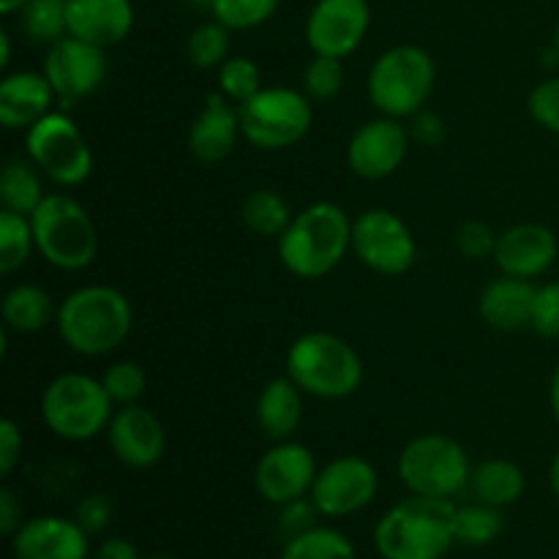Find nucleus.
<instances>
[{
  "label": "nucleus",
  "instance_id": "8",
  "mask_svg": "<svg viewBox=\"0 0 559 559\" xmlns=\"http://www.w3.org/2000/svg\"><path fill=\"white\" fill-rule=\"evenodd\" d=\"M399 480L409 495L453 500L469 486L473 462L459 440L448 435H418L399 453Z\"/></svg>",
  "mask_w": 559,
  "mask_h": 559
},
{
  "label": "nucleus",
  "instance_id": "18",
  "mask_svg": "<svg viewBox=\"0 0 559 559\" xmlns=\"http://www.w3.org/2000/svg\"><path fill=\"white\" fill-rule=\"evenodd\" d=\"M559 257V240L555 229L538 222H522L502 229L495 249V265L502 276L540 278L555 267Z\"/></svg>",
  "mask_w": 559,
  "mask_h": 559
},
{
  "label": "nucleus",
  "instance_id": "33",
  "mask_svg": "<svg viewBox=\"0 0 559 559\" xmlns=\"http://www.w3.org/2000/svg\"><path fill=\"white\" fill-rule=\"evenodd\" d=\"M229 33L233 31L216 20L197 25L189 33V41H186V58H189V63L200 71L218 69L229 58Z\"/></svg>",
  "mask_w": 559,
  "mask_h": 559
},
{
  "label": "nucleus",
  "instance_id": "52",
  "mask_svg": "<svg viewBox=\"0 0 559 559\" xmlns=\"http://www.w3.org/2000/svg\"><path fill=\"white\" fill-rule=\"evenodd\" d=\"M555 52L559 55V22H557V27H555Z\"/></svg>",
  "mask_w": 559,
  "mask_h": 559
},
{
  "label": "nucleus",
  "instance_id": "24",
  "mask_svg": "<svg viewBox=\"0 0 559 559\" xmlns=\"http://www.w3.org/2000/svg\"><path fill=\"white\" fill-rule=\"evenodd\" d=\"M306 393L287 374L265 382L254 404V418L262 435L273 442L293 440L304 424Z\"/></svg>",
  "mask_w": 559,
  "mask_h": 559
},
{
  "label": "nucleus",
  "instance_id": "16",
  "mask_svg": "<svg viewBox=\"0 0 559 559\" xmlns=\"http://www.w3.org/2000/svg\"><path fill=\"white\" fill-rule=\"evenodd\" d=\"M409 129L396 118L380 115L353 131L347 142V167L360 180H385L404 164L409 151Z\"/></svg>",
  "mask_w": 559,
  "mask_h": 559
},
{
  "label": "nucleus",
  "instance_id": "13",
  "mask_svg": "<svg viewBox=\"0 0 559 559\" xmlns=\"http://www.w3.org/2000/svg\"><path fill=\"white\" fill-rule=\"evenodd\" d=\"M44 74L58 96V107L69 109L104 85L109 74L107 49L93 47L74 36H63L52 47H47Z\"/></svg>",
  "mask_w": 559,
  "mask_h": 559
},
{
  "label": "nucleus",
  "instance_id": "50",
  "mask_svg": "<svg viewBox=\"0 0 559 559\" xmlns=\"http://www.w3.org/2000/svg\"><path fill=\"white\" fill-rule=\"evenodd\" d=\"M25 5H27V0H0V14L14 16V14H20Z\"/></svg>",
  "mask_w": 559,
  "mask_h": 559
},
{
  "label": "nucleus",
  "instance_id": "2",
  "mask_svg": "<svg viewBox=\"0 0 559 559\" xmlns=\"http://www.w3.org/2000/svg\"><path fill=\"white\" fill-rule=\"evenodd\" d=\"M353 251V218L338 202L320 200L295 213L278 238V260L295 278L317 282Z\"/></svg>",
  "mask_w": 559,
  "mask_h": 559
},
{
  "label": "nucleus",
  "instance_id": "29",
  "mask_svg": "<svg viewBox=\"0 0 559 559\" xmlns=\"http://www.w3.org/2000/svg\"><path fill=\"white\" fill-rule=\"evenodd\" d=\"M278 559H358V551L344 533L317 524L289 538Z\"/></svg>",
  "mask_w": 559,
  "mask_h": 559
},
{
  "label": "nucleus",
  "instance_id": "23",
  "mask_svg": "<svg viewBox=\"0 0 559 559\" xmlns=\"http://www.w3.org/2000/svg\"><path fill=\"white\" fill-rule=\"evenodd\" d=\"M535 284L527 278L502 276L484 287L478 298V314L489 328L500 333H519L533 320Z\"/></svg>",
  "mask_w": 559,
  "mask_h": 559
},
{
  "label": "nucleus",
  "instance_id": "17",
  "mask_svg": "<svg viewBox=\"0 0 559 559\" xmlns=\"http://www.w3.org/2000/svg\"><path fill=\"white\" fill-rule=\"evenodd\" d=\"M107 445L112 456L129 469H151L167 451V435L156 415L142 404L115 407L107 426Z\"/></svg>",
  "mask_w": 559,
  "mask_h": 559
},
{
  "label": "nucleus",
  "instance_id": "49",
  "mask_svg": "<svg viewBox=\"0 0 559 559\" xmlns=\"http://www.w3.org/2000/svg\"><path fill=\"white\" fill-rule=\"evenodd\" d=\"M549 489H551V495H555L559 500V448H557L555 459H551V464H549Z\"/></svg>",
  "mask_w": 559,
  "mask_h": 559
},
{
  "label": "nucleus",
  "instance_id": "40",
  "mask_svg": "<svg viewBox=\"0 0 559 559\" xmlns=\"http://www.w3.org/2000/svg\"><path fill=\"white\" fill-rule=\"evenodd\" d=\"M530 328L540 338H559V282H546L535 287Z\"/></svg>",
  "mask_w": 559,
  "mask_h": 559
},
{
  "label": "nucleus",
  "instance_id": "6",
  "mask_svg": "<svg viewBox=\"0 0 559 559\" xmlns=\"http://www.w3.org/2000/svg\"><path fill=\"white\" fill-rule=\"evenodd\" d=\"M27 218L44 262L66 273H80L93 265L98 254V229L80 200L52 191Z\"/></svg>",
  "mask_w": 559,
  "mask_h": 559
},
{
  "label": "nucleus",
  "instance_id": "26",
  "mask_svg": "<svg viewBox=\"0 0 559 559\" xmlns=\"http://www.w3.org/2000/svg\"><path fill=\"white\" fill-rule=\"evenodd\" d=\"M469 489L478 497V502L495 508H511L527 491V475L511 459H486V462L473 467Z\"/></svg>",
  "mask_w": 559,
  "mask_h": 559
},
{
  "label": "nucleus",
  "instance_id": "44",
  "mask_svg": "<svg viewBox=\"0 0 559 559\" xmlns=\"http://www.w3.org/2000/svg\"><path fill=\"white\" fill-rule=\"evenodd\" d=\"M413 126H409V136H413L418 145L424 147H437L445 140V120L440 118L431 109H420L418 115H413Z\"/></svg>",
  "mask_w": 559,
  "mask_h": 559
},
{
  "label": "nucleus",
  "instance_id": "9",
  "mask_svg": "<svg viewBox=\"0 0 559 559\" xmlns=\"http://www.w3.org/2000/svg\"><path fill=\"white\" fill-rule=\"evenodd\" d=\"M240 131L257 151L276 153L295 147L314 123L311 98L304 91L282 85H265L249 102L238 104Z\"/></svg>",
  "mask_w": 559,
  "mask_h": 559
},
{
  "label": "nucleus",
  "instance_id": "12",
  "mask_svg": "<svg viewBox=\"0 0 559 559\" xmlns=\"http://www.w3.org/2000/svg\"><path fill=\"white\" fill-rule=\"evenodd\" d=\"M377 491H380V473L374 464L358 453H344L320 467L309 497L320 516L347 519L369 508Z\"/></svg>",
  "mask_w": 559,
  "mask_h": 559
},
{
  "label": "nucleus",
  "instance_id": "34",
  "mask_svg": "<svg viewBox=\"0 0 559 559\" xmlns=\"http://www.w3.org/2000/svg\"><path fill=\"white\" fill-rule=\"evenodd\" d=\"M218 93L227 96L233 104L249 102L251 96L262 91V69L249 55H229L218 66Z\"/></svg>",
  "mask_w": 559,
  "mask_h": 559
},
{
  "label": "nucleus",
  "instance_id": "53",
  "mask_svg": "<svg viewBox=\"0 0 559 559\" xmlns=\"http://www.w3.org/2000/svg\"><path fill=\"white\" fill-rule=\"evenodd\" d=\"M147 559H173V557H167V555H153V557H147Z\"/></svg>",
  "mask_w": 559,
  "mask_h": 559
},
{
  "label": "nucleus",
  "instance_id": "45",
  "mask_svg": "<svg viewBox=\"0 0 559 559\" xmlns=\"http://www.w3.org/2000/svg\"><path fill=\"white\" fill-rule=\"evenodd\" d=\"M22 522H25V519H22V502L16 500V495L9 486H3V489H0V533H3L5 538H11V535L22 527Z\"/></svg>",
  "mask_w": 559,
  "mask_h": 559
},
{
  "label": "nucleus",
  "instance_id": "31",
  "mask_svg": "<svg viewBox=\"0 0 559 559\" xmlns=\"http://www.w3.org/2000/svg\"><path fill=\"white\" fill-rule=\"evenodd\" d=\"M36 251L31 218L0 211V273H16Z\"/></svg>",
  "mask_w": 559,
  "mask_h": 559
},
{
  "label": "nucleus",
  "instance_id": "51",
  "mask_svg": "<svg viewBox=\"0 0 559 559\" xmlns=\"http://www.w3.org/2000/svg\"><path fill=\"white\" fill-rule=\"evenodd\" d=\"M191 5H194V9H202V11H207V14H211V5H213V0H189Z\"/></svg>",
  "mask_w": 559,
  "mask_h": 559
},
{
  "label": "nucleus",
  "instance_id": "48",
  "mask_svg": "<svg viewBox=\"0 0 559 559\" xmlns=\"http://www.w3.org/2000/svg\"><path fill=\"white\" fill-rule=\"evenodd\" d=\"M11 63V36L9 31H0V69H9Z\"/></svg>",
  "mask_w": 559,
  "mask_h": 559
},
{
  "label": "nucleus",
  "instance_id": "10",
  "mask_svg": "<svg viewBox=\"0 0 559 559\" xmlns=\"http://www.w3.org/2000/svg\"><path fill=\"white\" fill-rule=\"evenodd\" d=\"M27 162L60 189L82 186L93 173V147L80 126L60 109H52L25 131Z\"/></svg>",
  "mask_w": 559,
  "mask_h": 559
},
{
  "label": "nucleus",
  "instance_id": "25",
  "mask_svg": "<svg viewBox=\"0 0 559 559\" xmlns=\"http://www.w3.org/2000/svg\"><path fill=\"white\" fill-rule=\"evenodd\" d=\"M55 314L58 306L47 289L31 282L14 284L0 304L5 333H38L47 325H55Z\"/></svg>",
  "mask_w": 559,
  "mask_h": 559
},
{
  "label": "nucleus",
  "instance_id": "37",
  "mask_svg": "<svg viewBox=\"0 0 559 559\" xmlns=\"http://www.w3.org/2000/svg\"><path fill=\"white\" fill-rule=\"evenodd\" d=\"M104 385V391L109 393L115 407H126V404H140V399L145 396L147 388V374L140 364L134 360H115L104 369V374L98 377Z\"/></svg>",
  "mask_w": 559,
  "mask_h": 559
},
{
  "label": "nucleus",
  "instance_id": "21",
  "mask_svg": "<svg viewBox=\"0 0 559 559\" xmlns=\"http://www.w3.org/2000/svg\"><path fill=\"white\" fill-rule=\"evenodd\" d=\"M66 25H69V36L109 49L134 31V3L131 0H66Z\"/></svg>",
  "mask_w": 559,
  "mask_h": 559
},
{
  "label": "nucleus",
  "instance_id": "19",
  "mask_svg": "<svg viewBox=\"0 0 559 559\" xmlns=\"http://www.w3.org/2000/svg\"><path fill=\"white\" fill-rule=\"evenodd\" d=\"M14 559H91V535L76 519L33 516L11 535Z\"/></svg>",
  "mask_w": 559,
  "mask_h": 559
},
{
  "label": "nucleus",
  "instance_id": "22",
  "mask_svg": "<svg viewBox=\"0 0 559 559\" xmlns=\"http://www.w3.org/2000/svg\"><path fill=\"white\" fill-rule=\"evenodd\" d=\"M55 107H58V96L44 71H14L0 80V126L3 129L27 131Z\"/></svg>",
  "mask_w": 559,
  "mask_h": 559
},
{
  "label": "nucleus",
  "instance_id": "15",
  "mask_svg": "<svg viewBox=\"0 0 559 559\" xmlns=\"http://www.w3.org/2000/svg\"><path fill=\"white\" fill-rule=\"evenodd\" d=\"M317 473L314 453L295 440L273 442L254 464V489L271 506L304 500L311 495Z\"/></svg>",
  "mask_w": 559,
  "mask_h": 559
},
{
  "label": "nucleus",
  "instance_id": "38",
  "mask_svg": "<svg viewBox=\"0 0 559 559\" xmlns=\"http://www.w3.org/2000/svg\"><path fill=\"white\" fill-rule=\"evenodd\" d=\"M527 109L530 118H533L540 129L559 136V74L546 76L544 82H538V85L530 91Z\"/></svg>",
  "mask_w": 559,
  "mask_h": 559
},
{
  "label": "nucleus",
  "instance_id": "3",
  "mask_svg": "<svg viewBox=\"0 0 559 559\" xmlns=\"http://www.w3.org/2000/svg\"><path fill=\"white\" fill-rule=\"evenodd\" d=\"M453 500L409 495L380 516L374 549L382 559H445L456 540Z\"/></svg>",
  "mask_w": 559,
  "mask_h": 559
},
{
  "label": "nucleus",
  "instance_id": "46",
  "mask_svg": "<svg viewBox=\"0 0 559 559\" xmlns=\"http://www.w3.org/2000/svg\"><path fill=\"white\" fill-rule=\"evenodd\" d=\"M91 559H142L136 546L126 538H107L102 540L96 551H93Z\"/></svg>",
  "mask_w": 559,
  "mask_h": 559
},
{
  "label": "nucleus",
  "instance_id": "20",
  "mask_svg": "<svg viewBox=\"0 0 559 559\" xmlns=\"http://www.w3.org/2000/svg\"><path fill=\"white\" fill-rule=\"evenodd\" d=\"M240 136H243V131H240L238 104L213 91L202 104L200 115L191 120L186 147L197 162L218 164L238 147Z\"/></svg>",
  "mask_w": 559,
  "mask_h": 559
},
{
  "label": "nucleus",
  "instance_id": "32",
  "mask_svg": "<svg viewBox=\"0 0 559 559\" xmlns=\"http://www.w3.org/2000/svg\"><path fill=\"white\" fill-rule=\"evenodd\" d=\"M22 31L36 44L52 47L63 36H69L66 25V0H27L25 9L20 11Z\"/></svg>",
  "mask_w": 559,
  "mask_h": 559
},
{
  "label": "nucleus",
  "instance_id": "41",
  "mask_svg": "<svg viewBox=\"0 0 559 559\" xmlns=\"http://www.w3.org/2000/svg\"><path fill=\"white\" fill-rule=\"evenodd\" d=\"M115 516V506L109 500V495H102V491H93V495L82 497L76 502V513L74 519L80 522V527L85 530L87 535H98L112 524Z\"/></svg>",
  "mask_w": 559,
  "mask_h": 559
},
{
  "label": "nucleus",
  "instance_id": "42",
  "mask_svg": "<svg viewBox=\"0 0 559 559\" xmlns=\"http://www.w3.org/2000/svg\"><path fill=\"white\" fill-rule=\"evenodd\" d=\"M317 516H320V511L314 508V502H306L304 500H295V502H287V506H282V513H278V530H282L284 535L289 538H295V535L306 533V530L317 527Z\"/></svg>",
  "mask_w": 559,
  "mask_h": 559
},
{
  "label": "nucleus",
  "instance_id": "47",
  "mask_svg": "<svg viewBox=\"0 0 559 559\" xmlns=\"http://www.w3.org/2000/svg\"><path fill=\"white\" fill-rule=\"evenodd\" d=\"M549 407L551 415H555L557 426H559V364L551 371V380H549Z\"/></svg>",
  "mask_w": 559,
  "mask_h": 559
},
{
  "label": "nucleus",
  "instance_id": "14",
  "mask_svg": "<svg viewBox=\"0 0 559 559\" xmlns=\"http://www.w3.org/2000/svg\"><path fill=\"white\" fill-rule=\"evenodd\" d=\"M369 27V0H317L306 16L304 36L314 55L344 60L358 52Z\"/></svg>",
  "mask_w": 559,
  "mask_h": 559
},
{
  "label": "nucleus",
  "instance_id": "30",
  "mask_svg": "<svg viewBox=\"0 0 559 559\" xmlns=\"http://www.w3.org/2000/svg\"><path fill=\"white\" fill-rule=\"evenodd\" d=\"M502 530H506L502 508L473 502V506H464L456 511V540L462 546L480 549V546L495 544L502 535Z\"/></svg>",
  "mask_w": 559,
  "mask_h": 559
},
{
  "label": "nucleus",
  "instance_id": "28",
  "mask_svg": "<svg viewBox=\"0 0 559 559\" xmlns=\"http://www.w3.org/2000/svg\"><path fill=\"white\" fill-rule=\"evenodd\" d=\"M295 213L289 211L287 200L273 189H254L240 205V218L246 227L260 238H282Z\"/></svg>",
  "mask_w": 559,
  "mask_h": 559
},
{
  "label": "nucleus",
  "instance_id": "36",
  "mask_svg": "<svg viewBox=\"0 0 559 559\" xmlns=\"http://www.w3.org/2000/svg\"><path fill=\"white\" fill-rule=\"evenodd\" d=\"M344 60L328 58V55H314L309 63L304 66L300 74V91L311 98V102H333L338 93L344 91Z\"/></svg>",
  "mask_w": 559,
  "mask_h": 559
},
{
  "label": "nucleus",
  "instance_id": "39",
  "mask_svg": "<svg viewBox=\"0 0 559 559\" xmlns=\"http://www.w3.org/2000/svg\"><path fill=\"white\" fill-rule=\"evenodd\" d=\"M497 240H500V233H497L491 224L473 218V222H464L462 227L456 229L453 243H456V249L462 251L467 260H486V257H495Z\"/></svg>",
  "mask_w": 559,
  "mask_h": 559
},
{
  "label": "nucleus",
  "instance_id": "5",
  "mask_svg": "<svg viewBox=\"0 0 559 559\" xmlns=\"http://www.w3.org/2000/svg\"><path fill=\"white\" fill-rule=\"evenodd\" d=\"M437 87V63L418 44H396L377 55L366 76L371 107L388 118H413L426 109Z\"/></svg>",
  "mask_w": 559,
  "mask_h": 559
},
{
  "label": "nucleus",
  "instance_id": "35",
  "mask_svg": "<svg viewBox=\"0 0 559 559\" xmlns=\"http://www.w3.org/2000/svg\"><path fill=\"white\" fill-rule=\"evenodd\" d=\"M282 0H213L211 16L229 31H254L276 16Z\"/></svg>",
  "mask_w": 559,
  "mask_h": 559
},
{
  "label": "nucleus",
  "instance_id": "43",
  "mask_svg": "<svg viewBox=\"0 0 559 559\" xmlns=\"http://www.w3.org/2000/svg\"><path fill=\"white\" fill-rule=\"evenodd\" d=\"M22 448H25V437H22V429L16 426V420H0V475L3 478H9L16 464H20Z\"/></svg>",
  "mask_w": 559,
  "mask_h": 559
},
{
  "label": "nucleus",
  "instance_id": "4",
  "mask_svg": "<svg viewBox=\"0 0 559 559\" xmlns=\"http://www.w3.org/2000/svg\"><path fill=\"white\" fill-rule=\"evenodd\" d=\"M284 374L306 396L342 402L364 385V360L347 338L331 331H306L289 344Z\"/></svg>",
  "mask_w": 559,
  "mask_h": 559
},
{
  "label": "nucleus",
  "instance_id": "27",
  "mask_svg": "<svg viewBox=\"0 0 559 559\" xmlns=\"http://www.w3.org/2000/svg\"><path fill=\"white\" fill-rule=\"evenodd\" d=\"M47 197L44 191V175L33 162H11L0 173V205L3 211L31 216L41 200Z\"/></svg>",
  "mask_w": 559,
  "mask_h": 559
},
{
  "label": "nucleus",
  "instance_id": "11",
  "mask_svg": "<svg viewBox=\"0 0 559 559\" xmlns=\"http://www.w3.org/2000/svg\"><path fill=\"white\" fill-rule=\"evenodd\" d=\"M353 254L371 273L404 276L415 265L418 243L399 213L388 207H369L353 218Z\"/></svg>",
  "mask_w": 559,
  "mask_h": 559
},
{
  "label": "nucleus",
  "instance_id": "7",
  "mask_svg": "<svg viewBox=\"0 0 559 559\" xmlns=\"http://www.w3.org/2000/svg\"><path fill=\"white\" fill-rule=\"evenodd\" d=\"M41 420L58 440L87 442L107 435L115 404L104 391L102 380L82 371H66L47 382L41 391Z\"/></svg>",
  "mask_w": 559,
  "mask_h": 559
},
{
  "label": "nucleus",
  "instance_id": "1",
  "mask_svg": "<svg viewBox=\"0 0 559 559\" xmlns=\"http://www.w3.org/2000/svg\"><path fill=\"white\" fill-rule=\"evenodd\" d=\"M55 328L71 353L104 358L131 336L134 309L120 289L109 284H85L60 300Z\"/></svg>",
  "mask_w": 559,
  "mask_h": 559
}]
</instances>
